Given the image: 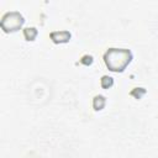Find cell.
<instances>
[{"mask_svg": "<svg viewBox=\"0 0 158 158\" xmlns=\"http://www.w3.org/2000/svg\"><path fill=\"white\" fill-rule=\"evenodd\" d=\"M132 59V53L125 48H110L104 54L106 67L112 72H122Z\"/></svg>", "mask_w": 158, "mask_h": 158, "instance_id": "cell-1", "label": "cell"}, {"mask_svg": "<svg viewBox=\"0 0 158 158\" xmlns=\"http://www.w3.org/2000/svg\"><path fill=\"white\" fill-rule=\"evenodd\" d=\"M23 23V17L20 12L12 11V12H6L2 19H1V27L4 31H17Z\"/></svg>", "mask_w": 158, "mask_h": 158, "instance_id": "cell-2", "label": "cell"}, {"mask_svg": "<svg viewBox=\"0 0 158 158\" xmlns=\"http://www.w3.org/2000/svg\"><path fill=\"white\" fill-rule=\"evenodd\" d=\"M51 38L56 43H63V42H68L69 41L70 33L68 31H57V32H52L51 33Z\"/></svg>", "mask_w": 158, "mask_h": 158, "instance_id": "cell-3", "label": "cell"}, {"mask_svg": "<svg viewBox=\"0 0 158 158\" xmlns=\"http://www.w3.org/2000/svg\"><path fill=\"white\" fill-rule=\"evenodd\" d=\"M105 102H106L105 98H104L102 95H98V96H95V98H94L93 106H94V109H95V110H101V109L105 106Z\"/></svg>", "mask_w": 158, "mask_h": 158, "instance_id": "cell-4", "label": "cell"}, {"mask_svg": "<svg viewBox=\"0 0 158 158\" xmlns=\"http://www.w3.org/2000/svg\"><path fill=\"white\" fill-rule=\"evenodd\" d=\"M23 36L27 41H32L35 40V37L37 36V30L35 27H28V28H25L23 30Z\"/></svg>", "mask_w": 158, "mask_h": 158, "instance_id": "cell-5", "label": "cell"}, {"mask_svg": "<svg viewBox=\"0 0 158 158\" xmlns=\"http://www.w3.org/2000/svg\"><path fill=\"white\" fill-rule=\"evenodd\" d=\"M112 84H114V80H112V78H111V77L104 75V77L101 78V86H102V88L107 89V88H109V86H111Z\"/></svg>", "mask_w": 158, "mask_h": 158, "instance_id": "cell-6", "label": "cell"}, {"mask_svg": "<svg viewBox=\"0 0 158 158\" xmlns=\"http://www.w3.org/2000/svg\"><path fill=\"white\" fill-rule=\"evenodd\" d=\"M91 62H93V57L91 56H84L83 59H81V63H84V64H90Z\"/></svg>", "mask_w": 158, "mask_h": 158, "instance_id": "cell-7", "label": "cell"}]
</instances>
